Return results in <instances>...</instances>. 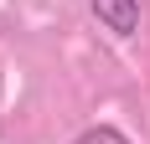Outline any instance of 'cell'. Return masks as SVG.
<instances>
[{
    "instance_id": "cell-1",
    "label": "cell",
    "mask_w": 150,
    "mask_h": 144,
    "mask_svg": "<svg viewBox=\"0 0 150 144\" xmlns=\"http://www.w3.org/2000/svg\"><path fill=\"white\" fill-rule=\"evenodd\" d=\"M88 5L104 21V31H114V36H135L140 31V0H88Z\"/></svg>"
},
{
    "instance_id": "cell-2",
    "label": "cell",
    "mask_w": 150,
    "mask_h": 144,
    "mask_svg": "<svg viewBox=\"0 0 150 144\" xmlns=\"http://www.w3.org/2000/svg\"><path fill=\"white\" fill-rule=\"evenodd\" d=\"M73 144H129V134L114 129V124H93V129H83Z\"/></svg>"
}]
</instances>
